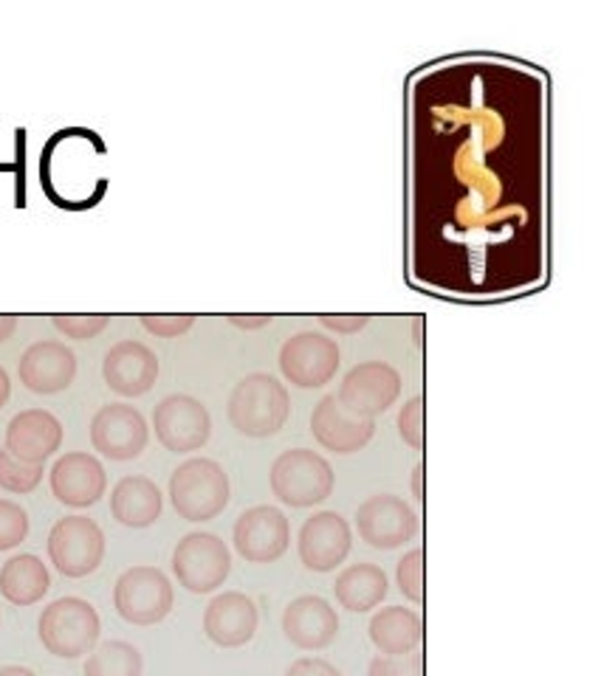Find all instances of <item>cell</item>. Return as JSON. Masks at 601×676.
<instances>
[{
	"instance_id": "cell-1",
	"label": "cell",
	"mask_w": 601,
	"mask_h": 676,
	"mask_svg": "<svg viewBox=\"0 0 601 676\" xmlns=\"http://www.w3.org/2000/svg\"><path fill=\"white\" fill-rule=\"evenodd\" d=\"M229 423L243 437L265 440L285 426L291 414L288 389L269 373H251L235 383L226 403Z\"/></svg>"
},
{
	"instance_id": "cell-2",
	"label": "cell",
	"mask_w": 601,
	"mask_h": 676,
	"mask_svg": "<svg viewBox=\"0 0 601 676\" xmlns=\"http://www.w3.org/2000/svg\"><path fill=\"white\" fill-rule=\"evenodd\" d=\"M229 473L209 457L181 462L170 477L172 511L184 522H212L229 505Z\"/></svg>"
},
{
	"instance_id": "cell-3",
	"label": "cell",
	"mask_w": 601,
	"mask_h": 676,
	"mask_svg": "<svg viewBox=\"0 0 601 676\" xmlns=\"http://www.w3.org/2000/svg\"><path fill=\"white\" fill-rule=\"evenodd\" d=\"M102 620L88 600L60 598L43 609L37 638L48 654L60 660H80L100 645Z\"/></svg>"
},
{
	"instance_id": "cell-4",
	"label": "cell",
	"mask_w": 601,
	"mask_h": 676,
	"mask_svg": "<svg viewBox=\"0 0 601 676\" xmlns=\"http://www.w3.org/2000/svg\"><path fill=\"white\" fill-rule=\"evenodd\" d=\"M269 485L283 505L314 507L331 496L337 473L322 454L311 448H291L271 462Z\"/></svg>"
},
{
	"instance_id": "cell-5",
	"label": "cell",
	"mask_w": 601,
	"mask_h": 676,
	"mask_svg": "<svg viewBox=\"0 0 601 676\" xmlns=\"http://www.w3.org/2000/svg\"><path fill=\"white\" fill-rule=\"evenodd\" d=\"M231 552L215 532H190L172 550V575L192 595H209L226 584Z\"/></svg>"
},
{
	"instance_id": "cell-6",
	"label": "cell",
	"mask_w": 601,
	"mask_h": 676,
	"mask_svg": "<svg viewBox=\"0 0 601 676\" xmlns=\"http://www.w3.org/2000/svg\"><path fill=\"white\" fill-rule=\"evenodd\" d=\"M175 604L170 578L156 566H131L113 586V609L131 626H156Z\"/></svg>"
},
{
	"instance_id": "cell-7",
	"label": "cell",
	"mask_w": 601,
	"mask_h": 676,
	"mask_svg": "<svg viewBox=\"0 0 601 676\" xmlns=\"http://www.w3.org/2000/svg\"><path fill=\"white\" fill-rule=\"evenodd\" d=\"M48 561L66 578H86L105 559V532L88 516H66L48 532Z\"/></svg>"
},
{
	"instance_id": "cell-8",
	"label": "cell",
	"mask_w": 601,
	"mask_h": 676,
	"mask_svg": "<svg viewBox=\"0 0 601 676\" xmlns=\"http://www.w3.org/2000/svg\"><path fill=\"white\" fill-rule=\"evenodd\" d=\"M401 373L387 362H362L342 378L337 403L344 414L376 421L390 406H396L401 394Z\"/></svg>"
},
{
	"instance_id": "cell-9",
	"label": "cell",
	"mask_w": 601,
	"mask_h": 676,
	"mask_svg": "<svg viewBox=\"0 0 601 676\" xmlns=\"http://www.w3.org/2000/svg\"><path fill=\"white\" fill-rule=\"evenodd\" d=\"M280 373L299 389H319L339 373V344L319 330H303L280 347Z\"/></svg>"
},
{
	"instance_id": "cell-10",
	"label": "cell",
	"mask_w": 601,
	"mask_h": 676,
	"mask_svg": "<svg viewBox=\"0 0 601 676\" xmlns=\"http://www.w3.org/2000/svg\"><path fill=\"white\" fill-rule=\"evenodd\" d=\"M152 432L172 454H192L209 443V409L192 394H170L152 409Z\"/></svg>"
},
{
	"instance_id": "cell-11",
	"label": "cell",
	"mask_w": 601,
	"mask_h": 676,
	"mask_svg": "<svg viewBox=\"0 0 601 676\" xmlns=\"http://www.w3.org/2000/svg\"><path fill=\"white\" fill-rule=\"evenodd\" d=\"M231 541L240 559L249 564H274L291 545V522L274 505L249 507L235 522Z\"/></svg>"
},
{
	"instance_id": "cell-12",
	"label": "cell",
	"mask_w": 601,
	"mask_h": 676,
	"mask_svg": "<svg viewBox=\"0 0 601 676\" xmlns=\"http://www.w3.org/2000/svg\"><path fill=\"white\" fill-rule=\"evenodd\" d=\"M356 530L376 550H396L418 536V516L401 496L376 493L359 505Z\"/></svg>"
},
{
	"instance_id": "cell-13",
	"label": "cell",
	"mask_w": 601,
	"mask_h": 676,
	"mask_svg": "<svg viewBox=\"0 0 601 676\" xmlns=\"http://www.w3.org/2000/svg\"><path fill=\"white\" fill-rule=\"evenodd\" d=\"M150 428H147L145 414L127 403H107L91 421V443L93 448L113 462L136 460L147 448Z\"/></svg>"
},
{
	"instance_id": "cell-14",
	"label": "cell",
	"mask_w": 601,
	"mask_h": 676,
	"mask_svg": "<svg viewBox=\"0 0 601 676\" xmlns=\"http://www.w3.org/2000/svg\"><path fill=\"white\" fill-rule=\"evenodd\" d=\"M353 530L348 519L333 511L314 513L299 530L297 550L303 564L311 572H333L351 555Z\"/></svg>"
},
{
	"instance_id": "cell-15",
	"label": "cell",
	"mask_w": 601,
	"mask_h": 676,
	"mask_svg": "<svg viewBox=\"0 0 601 676\" xmlns=\"http://www.w3.org/2000/svg\"><path fill=\"white\" fill-rule=\"evenodd\" d=\"M48 482H52L54 500L73 511L97 505L107 491L105 466L86 451L63 454L60 460L54 462Z\"/></svg>"
},
{
	"instance_id": "cell-16",
	"label": "cell",
	"mask_w": 601,
	"mask_h": 676,
	"mask_svg": "<svg viewBox=\"0 0 601 676\" xmlns=\"http://www.w3.org/2000/svg\"><path fill=\"white\" fill-rule=\"evenodd\" d=\"M283 634L299 651L328 649L339 634L337 609L319 595H299L283 611Z\"/></svg>"
},
{
	"instance_id": "cell-17",
	"label": "cell",
	"mask_w": 601,
	"mask_h": 676,
	"mask_svg": "<svg viewBox=\"0 0 601 676\" xmlns=\"http://www.w3.org/2000/svg\"><path fill=\"white\" fill-rule=\"evenodd\" d=\"M102 378L122 398H139L159 381V358L141 342L113 344L102 362Z\"/></svg>"
},
{
	"instance_id": "cell-18",
	"label": "cell",
	"mask_w": 601,
	"mask_h": 676,
	"mask_svg": "<svg viewBox=\"0 0 601 676\" xmlns=\"http://www.w3.org/2000/svg\"><path fill=\"white\" fill-rule=\"evenodd\" d=\"M18 375L34 394L66 392L77 378V355L63 342H37L21 355Z\"/></svg>"
},
{
	"instance_id": "cell-19",
	"label": "cell",
	"mask_w": 601,
	"mask_h": 676,
	"mask_svg": "<svg viewBox=\"0 0 601 676\" xmlns=\"http://www.w3.org/2000/svg\"><path fill=\"white\" fill-rule=\"evenodd\" d=\"M258 606L243 592H220L204 611L206 638L220 649H240L258 631Z\"/></svg>"
},
{
	"instance_id": "cell-20",
	"label": "cell",
	"mask_w": 601,
	"mask_h": 676,
	"mask_svg": "<svg viewBox=\"0 0 601 676\" xmlns=\"http://www.w3.org/2000/svg\"><path fill=\"white\" fill-rule=\"evenodd\" d=\"M63 423L46 409H26L14 414L7 426V451L32 466H46L48 457L60 451Z\"/></svg>"
},
{
	"instance_id": "cell-21",
	"label": "cell",
	"mask_w": 601,
	"mask_h": 676,
	"mask_svg": "<svg viewBox=\"0 0 601 676\" xmlns=\"http://www.w3.org/2000/svg\"><path fill=\"white\" fill-rule=\"evenodd\" d=\"M314 440L333 454H356L362 451L376 434V421H362L344 414L333 394H325L322 401L314 406L311 414Z\"/></svg>"
},
{
	"instance_id": "cell-22",
	"label": "cell",
	"mask_w": 601,
	"mask_h": 676,
	"mask_svg": "<svg viewBox=\"0 0 601 676\" xmlns=\"http://www.w3.org/2000/svg\"><path fill=\"white\" fill-rule=\"evenodd\" d=\"M161 507H165V496H161L159 485L150 477H122L111 493V513L120 525L131 527V530H145L161 519Z\"/></svg>"
},
{
	"instance_id": "cell-23",
	"label": "cell",
	"mask_w": 601,
	"mask_h": 676,
	"mask_svg": "<svg viewBox=\"0 0 601 676\" xmlns=\"http://www.w3.org/2000/svg\"><path fill=\"white\" fill-rule=\"evenodd\" d=\"M371 643L376 645L378 654L384 657H401L418 651L423 640V620L418 618V611L404 609V606H387L378 609L367 626Z\"/></svg>"
},
{
	"instance_id": "cell-24",
	"label": "cell",
	"mask_w": 601,
	"mask_h": 676,
	"mask_svg": "<svg viewBox=\"0 0 601 676\" xmlns=\"http://www.w3.org/2000/svg\"><path fill=\"white\" fill-rule=\"evenodd\" d=\"M52 589L48 566L37 555L23 552L0 566V595L12 606H34Z\"/></svg>"
},
{
	"instance_id": "cell-25",
	"label": "cell",
	"mask_w": 601,
	"mask_h": 676,
	"mask_svg": "<svg viewBox=\"0 0 601 676\" xmlns=\"http://www.w3.org/2000/svg\"><path fill=\"white\" fill-rule=\"evenodd\" d=\"M387 572L376 564H353L348 570L339 572L337 584H333V595L342 609L353 611V615H364V611L378 609L384 598H387Z\"/></svg>"
},
{
	"instance_id": "cell-26",
	"label": "cell",
	"mask_w": 601,
	"mask_h": 676,
	"mask_svg": "<svg viewBox=\"0 0 601 676\" xmlns=\"http://www.w3.org/2000/svg\"><path fill=\"white\" fill-rule=\"evenodd\" d=\"M141 651L127 640H107L88 654L86 676H141Z\"/></svg>"
},
{
	"instance_id": "cell-27",
	"label": "cell",
	"mask_w": 601,
	"mask_h": 676,
	"mask_svg": "<svg viewBox=\"0 0 601 676\" xmlns=\"http://www.w3.org/2000/svg\"><path fill=\"white\" fill-rule=\"evenodd\" d=\"M43 473H46L43 466L18 460L7 448H0V488L7 493H18V496L32 493L43 482Z\"/></svg>"
},
{
	"instance_id": "cell-28",
	"label": "cell",
	"mask_w": 601,
	"mask_h": 676,
	"mask_svg": "<svg viewBox=\"0 0 601 676\" xmlns=\"http://www.w3.org/2000/svg\"><path fill=\"white\" fill-rule=\"evenodd\" d=\"M52 324L60 330L63 335L73 339V342H88V339H97L102 330L111 324V316L107 313H57L52 316Z\"/></svg>"
},
{
	"instance_id": "cell-29",
	"label": "cell",
	"mask_w": 601,
	"mask_h": 676,
	"mask_svg": "<svg viewBox=\"0 0 601 676\" xmlns=\"http://www.w3.org/2000/svg\"><path fill=\"white\" fill-rule=\"evenodd\" d=\"M396 584H398V592H401L404 598L410 600V604H416V606L423 604V550L421 547L410 550L401 561H398Z\"/></svg>"
},
{
	"instance_id": "cell-30",
	"label": "cell",
	"mask_w": 601,
	"mask_h": 676,
	"mask_svg": "<svg viewBox=\"0 0 601 676\" xmlns=\"http://www.w3.org/2000/svg\"><path fill=\"white\" fill-rule=\"evenodd\" d=\"M29 536V513L18 502L0 500V552L14 550Z\"/></svg>"
},
{
	"instance_id": "cell-31",
	"label": "cell",
	"mask_w": 601,
	"mask_h": 676,
	"mask_svg": "<svg viewBox=\"0 0 601 676\" xmlns=\"http://www.w3.org/2000/svg\"><path fill=\"white\" fill-rule=\"evenodd\" d=\"M398 434L401 440L412 448V451H421L423 448V398H410L404 403L401 412H398Z\"/></svg>"
},
{
	"instance_id": "cell-32",
	"label": "cell",
	"mask_w": 601,
	"mask_h": 676,
	"mask_svg": "<svg viewBox=\"0 0 601 676\" xmlns=\"http://www.w3.org/2000/svg\"><path fill=\"white\" fill-rule=\"evenodd\" d=\"M139 322L147 333L159 335V339H179V335H184L186 330L195 324V316L192 313H141Z\"/></svg>"
},
{
	"instance_id": "cell-33",
	"label": "cell",
	"mask_w": 601,
	"mask_h": 676,
	"mask_svg": "<svg viewBox=\"0 0 601 676\" xmlns=\"http://www.w3.org/2000/svg\"><path fill=\"white\" fill-rule=\"evenodd\" d=\"M367 676H423V654L421 651H410L401 657H373Z\"/></svg>"
},
{
	"instance_id": "cell-34",
	"label": "cell",
	"mask_w": 601,
	"mask_h": 676,
	"mask_svg": "<svg viewBox=\"0 0 601 676\" xmlns=\"http://www.w3.org/2000/svg\"><path fill=\"white\" fill-rule=\"evenodd\" d=\"M317 322L322 324L325 330H333V333H342V335H353L359 333V330H364L367 324H371V316L367 313H322L317 316Z\"/></svg>"
},
{
	"instance_id": "cell-35",
	"label": "cell",
	"mask_w": 601,
	"mask_h": 676,
	"mask_svg": "<svg viewBox=\"0 0 601 676\" xmlns=\"http://www.w3.org/2000/svg\"><path fill=\"white\" fill-rule=\"evenodd\" d=\"M285 676H342L333 663L322 657H299L288 665Z\"/></svg>"
},
{
	"instance_id": "cell-36",
	"label": "cell",
	"mask_w": 601,
	"mask_h": 676,
	"mask_svg": "<svg viewBox=\"0 0 601 676\" xmlns=\"http://www.w3.org/2000/svg\"><path fill=\"white\" fill-rule=\"evenodd\" d=\"M226 319H229V324H235V328H240V330H260L271 324L269 313H251V316L231 313V316H226Z\"/></svg>"
},
{
	"instance_id": "cell-37",
	"label": "cell",
	"mask_w": 601,
	"mask_h": 676,
	"mask_svg": "<svg viewBox=\"0 0 601 676\" xmlns=\"http://www.w3.org/2000/svg\"><path fill=\"white\" fill-rule=\"evenodd\" d=\"M14 328H18V316H14V313H0V344L12 339Z\"/></svg>"
},
{
	"instance_id": "cell-38",
	"label": "cell",
	"mask_w": 601,
	"mask_h": 676,
	"mask_svg": "<svg viewBox=\"0 0 601 676\" xmlns=\"http://www.w3.org/2000/svg\"><path fill=\"white\" fill-rule=\"evenodd\" d=\"M412 500L423 505V462L412 468Z\"/></svg>"
},
{
	"instance_id": "cell-39",
	"label": "cell",
	"mask_w": 601,
	"mask_h": 676,
	"mask_svg": "<svg viewBox=\"0 0 601 676\" xmlns=\"http://www.w3.org/2000/svg\"><path fill=\"white\" fill-rule=\"evenodd\" d=\"M9 394H12V381H9V373L0 367V409L9 403Z\"/></svg>"
},
{
	"instance_id": "cell-40",
	"label": "cell",
	"mask_w": 601,
	"mask_h": 676,
	"mask_svg": "<svg viewBox=\"0 0 601 676\" xmlns=\"http://www.w3.org/2000/svg\"><path fill=\"white\" fill-rule=\"evenodd\" d=\"M0 676H37L32 668H23V665H3Z\"/></svg>"
}]
</instances>
